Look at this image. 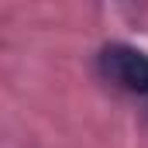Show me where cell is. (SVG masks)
<instances>
[{
  "label": "cell",
  "mask_w": 148,
  "mask_h": 148,
  "mask_svg": "<svg viewBox=\"0 0 148 148\" xmlns=\"http://www.w3.org/2000/svg\"><path fill=\"white\" fill-rule=\"evenodd\" d=\"M100 73L127 93H148V55L131 45H107L100 52Z\"/></svg>",
  "instance_id": "obj_1"
}]
</instances>
